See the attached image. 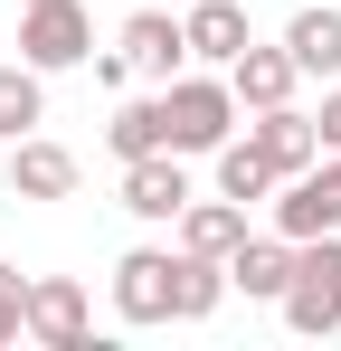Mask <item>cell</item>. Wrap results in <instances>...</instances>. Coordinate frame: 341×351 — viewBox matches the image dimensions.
<instances>
[{
  "label": "cell",
  "instance_id": "cell-1",
  "mask_svg": "<svg viewBox=\"0 0 341 351\" xmlns=\"http://www.w3.org/2000/svg\"><path fill=\"white\" fill-rule=\"evenodd\" d=\"M275 313L303 332V342H332V332H341V228L294 237V276H284Z\"/></svg>",
  "mask_w": 341,
  "mask_h": 351
},
{
  "label": "cell",
  "instance_id": "cell-2",
  "mask_svg": "<svg viewBox=\"0 0 341 351\" xmlns=\"http://www.w3.org/2000/svg\"><path fill=\"white\" fill-rule=\"evenodd\" d=\"M162 133H170V152H218L227 133H237V95H227V66L218 76H170L162 86Z\"/></svg>",
  "mask_w": 341,
  "mask_h": 351
},
{
  "label": "cell",
  "instance_id": "cell-3",
  "mask_svg": "<svg viewBox=\"0 0 341 351\" xmlns=\"http://www.w3.org/2000/svg\"><path fill=\"white\" fill-rule=\"evenodd\" d=\"M19 58L57 76V66H86L95 58V19H86V0H19Z\"/></svg>",
  "mask_w": 341,
  "mask_h": 351
},
{
  "label": "cell",
  "instance_id": "cell-4",
  "mask_svg": "<svg viewBox=\"0 0 341 351\" xmlns=\"http://www.w3.org/2000/svg\"><path fill=\"white\" fill-rule=\"evenodd\" d=\"M275 237H323V228H341V162L323 152L313 171H294V180H275Z\"/></svg>",
  "mask_w": 341,
  "mask_h": 351
},
{
  "label": "cell",
  "instance_id": "cell-5",
  "mask_svg": "<svg viewBox=\"0 0 341 351\" xmlns=\"http://www.w3.org/2000/svg\"><path fill=\"white\" fill-rule=\"evenodd\" d=\"M170 276H180V247H123L114 256V313L123 323H170Z\"/></svg>",
  "mask_w": 341,
  "mask_h": 351
},
{
  "label": "cell",
  "instance_id": "cell-6",
  "mask_svg": "<svg viewBox=\"0 0 341 351\" xmlns=\"http://www.w3.org/2000/svg\"><path fill=\"white\" fill-rule=\"evenodd\" d=\"M294 86H303V66H294V48H256V38H247V48H237V58H227V95H237V114H266V105H294Z\"/></svg>",
  "mask_w": 341,
  "mask_h": 351
},
{
  "label": "cell",
  "instance_id": "cell-7",
  "mask_svg": "<svg viewBox=\"0 0 341 351\" xmlns=\"http://www.w3.org/2000/svg\"><path fill=\"white\" fill-rule=\"evenodd\" d=\"M114 48H123L133 76H152V86H170V76L190 66V38H180V19H170V10H133V19L114 29Z\"/></svg>",
  "mask_w": 341,
  "mask_h": 351
},
{
  "label": "cell",
  "instance_id": "cell-8",
  "mask_svg": "<svg viewBox=\"0 0 341 351\" xmlns=\"http://www.w3.org/2000/svg\"><path fill=\"white\" fill-rule=\"evenodd\" d=\"M123 209L152 219V228H170V219L190 209V171H180V152H142V162H123Z\"/></svg>",
  "mask_w": 341,
  "mask_h": 351
},
{
  "label": "cell",
  "instance_id": "cell-9",
  "mask_svg": "<svg viewBox=\"0 0 341 351\" xmlns=\"http://www.w3.org/2000/svg\"><path fill=\"white\" fill-rule=\"evenodd\" d=\"M29 342L86 351V285L76 276H29Z\"/></svg>",
  "mask_w": 341,
  "mask_h": 351
},
{
  "label": "cell",
  "instance_id": "cell-10",
  "mask_svg": "<svg viewBox=\"0 0 341 351\" xmlns=\"http://www.w3.org/2000/svg\"><path fill=\"white\" fill-rule=\"evenodd\" d=\"M10 199H76V152L48 133H19L10 143Z\"/></svg>",
  "mask_w": 341,
  "mask_h": 351
},
{
  "label": "cell",
  "instance_id": "cell-11",
  "mask_svg": "<svg viewBox=\"0 0 341 351\" xmlns=\"http://www.w3.org/2000/svg\"><path fill=\"white\" fill-rule=\"evenodd\" d=\"M180 38H190V66H227L247 38H256V29H247V0H190Z\"/></svg>",
  "mask_w": 341,
  "mask_h": 351
},
{
  "label": "cell",
  "instance_id": "cell-12",
  "mask_svg": "<svg viewBox=\"0 0 341 351\" xmlns=\"http://www.w3.org/2000/svg\"><path fill=\"white\" fill-rule=\"evenodd\" d=\"M284 276H294V237H237V256H227V294H247V304H275Z\"/></svg>",
  "mask_w": 341,
  "mask_h": 351
},
{
  "label": "cell",
  "instance_id": "cell-13",
  "mask_svg": "<svg viewBox=\"0 0 341 351\" xmlns=\"http://www.w3.org/2000/svg\"><path fill=\"white\" fill-rule=\"evenodd\" d=\"M284 48H294L303 76H341V0H303L284 19Z\"/></svg>",
  "mask_w": 341,
  "mask_h": 351
},
{
  "label": "cell",
  "instance_id": "cell-14",
  "mask_svg": "<svg viewBox=\"0 0 341 351\" xmlns=\"http://www.w3.org/2000/svg\"><path fill=\"white\" fill-rule=\"evenodd\" d=\"M247 133H256V152H266V162H275L284 180L323 162V133H313V114H294V105H266V114L247 123Z\"/></svg>",
  "mask_w": 341,
  "mask_h": 351
},
{
  "label": "cell",
  "instance_id": "cell-15",
  "mask_svg": "<svg viewBox=\"0 0 341 351\" xmlns=\"http://www.w3.org/2000/svg\"><path fill=\"white\" fill-rule=\"evenodd\" d=\"M170 228H180V247H190V256H237V237H247V209H237V199H199V190H190V209H180V219H170Z\"/></svg>",
  "mask_w": 341,
  "mask_h": 351
},
{
  "label": "cell",
  "instance_id": "cell-16",
  "mask_svg": "<svg viewBox=\"0 0 341 351\" xmlns=\"http://www.w3.org/2000/svg\"><path fill=\"white\" fill-rule=\"evenodd\" d=\"M209 162H218V190L227 199H237V209H247V199H275V162H266V152H256V133H227L218 152H209Z\"/></svg>",
  "mask_w": 341,
  "mask_h": 351
},
{
  "label": "cell",
  "instance_id": "cell-17",
  "mask_svg": "<svg viewBox=\"0 0 341 351\" xmlns=\"http://www.w3.org/2000/svg\"><path fill=\"white\" fill-rule=\"evenodd\" d=\"M48 123V76L29 58H10L0 66V143H19V133H38Z\"/></svg>",
  "mask_w": 341,
  "mask_h": 351
},
{
  "label": "cell",
  "instance_id": "cell-18",
  "mask_svg": "<svg viewBox=\"0 0 341 351\" xmlns=\"http://www.w3.org/2000/svg\"><path fill=\"white\" fill-rule=\"evenodd\" d=\"M218 304H227V266L180 247V276H170V323H209Z\"/></svg>",
  "mask_w": 341,
  "mask_h": 351
},
{
  "label": "cell",
  "instance_id": "cell-19",
  "mask_svg": "<svg viewBox=\"0 0 341 351\" xmlns=\"http://www.w3.org/2000/svg\"><path fill=\"white\" fill-rule=\"evenodd\" d=\"M105 143H114V162H142V152H170V133H162V95H123L105 123Z\"/></svg>",
  "mask_w": 341,
  "mask_h": 351
},
{
  "label": "cell",
  "instance_id": "cell-20",
  "mask_svg": "<svg viewBox=\"0 0 341 351\" xmlns=\"http://www.w3.org/2000/svg\"><path fill=\"white\" fill-rule=\"evenodd\" d=\"M29 342V276L19 266H0V351Z\"/></svg>",
  "mask_w": 341,
  "mask_h": 351
},
{
  "label": "cell",
  "instance_id": "cell-21",
  "mask_svg": "<svg viewBox=\"0 0 341 351\" xmlns=\"http://www.w3.org/2000/svg\"><path fill=\"white\" fill-rule=\"evenodd\" d=\"M86 66H95V86H133V66H123V48H95Z\"/></svg>",
  "mask_w": 341,
  "mask_h": 351
},
{
  "label": "cell",
  "instance_id": "cell-22",
  "mask_svg": "<svg viewBox=\"0 0 341 351\" xmlns=\"http://www.w3.org/2000/svg\"><path fill=\"white\" fill-rule=\"evenodd\" d=\"M313 133H323V152H341V86L323 95V114H313Z\"/></svg>",
  "mask_w": 341,
  "mask_h": 351
},
{
  "label": "cell",
  "instance_id": "cell-23",
  "mask_svg": "<svg viewBox=\"0 0 341 351\" xmlns=\"http://www.w3.org/2000/svg\"><path fill=\"white\" fill-rule=\"evenodd\" d=\"M332 162H341V152H332Z\"/></svg>",
  "mask_w": 341,
  "mask_h": 351
}]
</instances>
